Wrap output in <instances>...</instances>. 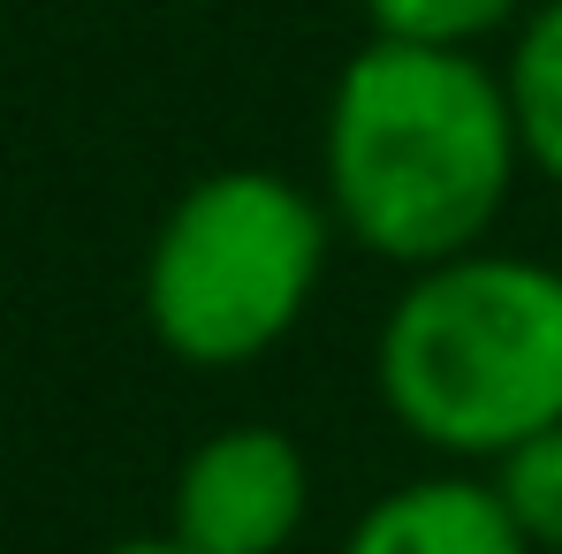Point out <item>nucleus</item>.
Segmentation results:
<instances>
[{
	"label": "nucleus",
	"mask_w": 562,
	"mask_h": 554,
	"mask_svg": "<svg viewBox=\"0 0 562 554\" xmlns=\"http://www.w3.org/2000/svg\"><path fill=\"white\" fill-rule=\"evenodd\" d=\"M525 176L502 61L366 38L319 122V197L335 236L380 267H441L494 236Z\"/></svg>",
	"instance_id": "1"
},
{
	"label": "nucleus",
	"mask_w": 562,
	"mask_h": 554,
	"mask_svg": "<svg viewBox=\"0 0 562 554\" xmlns=\"http://www.w3.org/2000/svg\"><path fill=\"white\" fill-rule=\"evenodd\" d=\"M373 387L418 449L509 456L562 418V267L494 244L418 267L373 335Z\"/></svg>",
	"instance_id": "2"
},
{
	"label": "nucleus",
	"mask_w": 562,
	"mask_h": 554,
	"mask_svg": "<svg viewBox=\"0 0 562 554\" xmlns=\"http://www.w3.org/2000/svg\"><path fill=\"white\" fill-rule=\"evenodd\" d=\"M335 213L281 168H213L160 213L145 244V327L190 372L259 365L312 312Z\"/></svg>",
	"instance_id": "3"
},
{
	"label": "nucleus",
	"mask_w": 562,
	"mask_h": 554,
	"mask_svg": "<svg viewBox=\"0 0 562 554\" xmlns=\"http://www.w3.org/2000/svg\"><path fill=\"white\" fill-rule=\"evenodd\" d=\"M312 517V456L281 426L205 433L168 486V532L190 554H289Z\"/></svg>",
	"instance_id": "4"
},
{
	"label": "nucleus",
	"mask_w": 562,
	"mask_h": 554,
	"mask_svg": "<svg viewBox=\"0 0 562 554\" xmlns=\"http://www.w3.org/2000/svg\"><path fill=\"white\" fill-rule=\"evenodd\" d=\"M335 554H532L517 517L502 509L486 471H426L387 486L373 509H358V524L342 532Z\"/></svg>",
	"instance_id": "5"
},
{
	"label": "nucleus",
	"mask_w": 562,
	"mask_h": 554,
	"mask_svg": "<svg viewBox=\"0 0 562 554\" xmlns=\"http://www.w3.org/2000/svg\"><path fill=\"white\" fill-rule=\"evenodd\" d=\"M502 92L517 114L525 168L562 190V0H532L502 54Z\"/></svg>",
	"instance_id": "6"
},
{
	"label": "nucleus",
	"mask_w": 562,
	"mask_h": 554,
	"mask_svg": "<svg viewBox=\"0 0 562 554\" xmlns=\"http://www.w3.org/2000/svg\"><path fill=\"white\" fill-rule=\"evenodd\" d=\"M366 38L387 46H434V54H486L525 23L532 0H358Z\"/></svg>",
	"instance_id": "7"
},
{
	"label": "nucleus",
	"mask_w": 562,
	"mask_h": 554,
	"mask_svg": "<svg viewBox=\"0 0 562 554\" xmlns=\"http://www.w3.org/2000/svg\"><path fill=\"white\" fill-rule=\"evenodd\" d=\"M486 478H494L502 509L517 517L525 547L532 554H562V418L540 426L532 441H517L509 456H494Z\"/></svg>",
	"instance_id": "8"
},
{
	"label": "nucleus",
	"mask_w": 562,
	"mask_h": 554,
	"mask_svg": "<svg viewBox=\"0 0 562 554\" xmlns=\"http://www.w3.org/2000/svg\"><path fill=\"white\" fill-rule=\"evenodd\" d=\"M99 554H190L176 532H145V540H114V547H99Z\"/></svg>",
	"instance_id": "9"
}]
</instances>
